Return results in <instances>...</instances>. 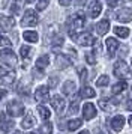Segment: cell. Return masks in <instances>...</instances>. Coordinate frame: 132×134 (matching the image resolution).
<instances>
[{
    "label": "cell",
    "instance_id": "16",
    "mask_svg": "<svg viewBox=\"0 0 132 134\" xmlns=\"http://www.w3.org/2000/svg\"><path fill=\"white\" fill-rule=\"evenodd\" d=\"M102 11V6H101V3L98 2V0H95V2H92L89 5V15L92 17V18H96L99 14H101Z\"/></svg>",
    "mask_w": 132,
    "mask_h": 134
},
{
    "label": "cell",
    "instance_id": "31",
    "mask_svg": "<svg viewBox=\"0 0 132 134\" xmlns=\"http://www.w3.org/2000/svg\"><path fill=\"white\" fill-rule=\"evenodd\" d=\"M108 83H110V77H108V75H101L99 79L96 80V85L99 86V87H102V86H107Z\"/></svg>",
    "mask_w": 132,
    "mask_h": 134
},
{
    "label": "cell",
    "instance_id": "26",
    "mask_svg": "<svg viewBox=\"0 0 132 134\" xmlns=\"http://www.w3.org/2000/svg\"><path fill=\"white\" fill-rule=\"evenodd\" d=\"M38 113H39V116H41L44 121H45V119H50V116H51V111H50L45 105H39V107H38Z\"/></svg>",
    "mask_w": 132,
    "mask_h": 134
},
{
    "label": "cell",
    "instance_id": "27",
    "mask_svg": "<svg viewBox=\"0 0 132 134\" xmlns=\"http://www.w3.org/2000/svg\"><path fill=\"white\" fill-rule=\"evenodd\" d=\"M80 127H81V119H71L68 122V130L69 131H75Z\"/></svg>",
    "mask_w": 132,
    "mask_h": 134
},
{
    "label": "cell",
    "instance_id": "8",
    "mask_svg": "<svg viewBox=\"0 0 132 134\" xmlns=\"http://www.w3.org/2000/svg\"><path fill=\"white\" fill-rule=\"evenodd\" d=\"M77 42L83 47H90V45H95L96 44V39L90 33H81V35H77Z\"/></svg>",
    "mask_w": 132,
    "mask_h": 134
},
{
    "label": "cell",
    "instance_id": "38",
    "mask_svg": "<svg viewBox=\"0 0 132 134\" xmlns=\"http://www.w3.org/2000/svg\"><path fill=\"white\" fill-rule=\"evenodd\" d=\"M59 2H60V5H62V6H69L72 0H59Z\"/></svg>",
    "mask_w": 132,
    "mask_h": 134
},
{
    "label": "cell",
    "instance_id": "17",
    "mask_svg": "<svg viewBox=\"0 0 132 134\" xmlns=\"http://www.w3.org/2000/svg\"><path fill=\"white\" fill-rule=\"evenodd\" d=\"M123 125H125V118H123V116L117 115L111 119V127H113V130H116V131H122Z\"/></svg>",
    "mask_w": 132,
    "mask_h": 134
},
{
    "label": "cell",
    "instance_id": "9",
    "mask_svg": "<svg viewBox=\"0 0 132 134\" xmlns=\"http://www.w3.org/2000/svg\"><path fill=\"white\" fill-rule=\"evenodd\" d=\"M116 18L122 21V23H129L132 20V9L131 8H123V9H120L119 12L116 14Z\"/></svg>",
    "mask_w": 132,
    "mask_h": 134
},
{
    "label": "cell",
    "instance_id": "47",
    "mask_svg": "<svg viewBox=\"0 0 132 134\" xmlns=\"http://www.w3.org/2000/svg\"><path fill=\"white\" fill-rule=\"evenodd\" d=\"M29 134H36V133H29Z\"/></svg>",
    "mask_w": 132,
    "mask_h": 134
},
{
    "label": "cell",
    "instance_id": "28",
    "mask_svg": "<svg viewBox=\"0 0 132 134\" xmlns=\"http://www.w3.org/2000/svg\"><path fill=\"white\" fill-rule=\"evenodd\" d=\"M114 33H116L117 36L128 38L129 36V29H128V27H114Z\"/></svg>",
    "mask_w": 132,
    "mask_h": 134
},
{
    "label": "cell",
    "instance_id": "7",
    "mask_svg": "<svg viewBox=\"0 0 132 134\" xmlns=\"http://www.w3.org/2000/svg\"><path fill=\"white\" fill-rule=\"evenodd\" d=\"M15 26L14 17L9 15H0V32H9Z\"/></svg>",
    "mask_w": 132,
    "mask_h": 134
},
{
    "label": "cell",
    "instance_id": "18",
    "mask_svg": "<svg viewBox=\"0 0 132 134\" xmlns=\"http://www.w3.org/2000/svg\"><path fill=\"white\" fill-rule=\"evenodd\" d=\"M96 32H98V35H105L108 30H110V21L108 20H102L99 21L98 24H96Z\"/></svg>",
    "mask_w": 132,
    "mask_h": 134
},
{
    "label": "cell",
    "instance_id": "12",
    "mask_svg": "<svg viewBox=\"0 0 132 134\" xmlns=\"http://www.w3.org/2000/svg\"><path fill=\"white\" fill-rule=\"evenodd\" d=\"M83 116L86 121H90V119H93L96 116V109L92 103H86L83 105Z\"/></svg>",
    "mask_w": 132,
    "mask_h": 134
},
{
    "label": "cell",
    "instance_id": "15",
    "mask_svg": "<svg viewBox=\"0 0 132 134\" xmlns=\"http://www.w3.org/2000/svg\"><path fill=\"white\" fill-rule=\"evenodd\" d=\"M107 48H108V56L110 57H114V54H116V50L119 48V41L117 39H114V38H108L107 39Z\"/></svg>",
    "mask_w": 132,
    "mask_h": 134
},
{
    "label": "cell",
    "instance_id": "2",
    "mask_svg": "<svg viewBox=\"0 0 132 134\" xmlns=\"http://www.w3.org/2000/svg\"><path fill=\"white\" fill-rule=\"evenodd\" d=\"M0 60H2V63L5 66L15 68V65H17V56H15V53L11 48H5L0 51Z\"/></svg>",
    "mask_w": 132,
    "mask_h": 134
},
{
    "label": "cell",
    "instance_id": "6",
    "mask_svg": "<svg viewBox=\"0 0 132 134\" xmlns=\"http://www.w3.org/2000/svg\"><path fill=\"white\" fill-rule=\"evenodd\" d=\"M35 99L38 103H47L50 99V89L48 86H39L35 92Z\"/></svg>",
    "mask_w": 132,
    "mask_h": 134
},
{
    "label": "cell",
    "instance_id": "43",
    "mask_svg": "<svg viewBox=\"0 0 132 134\" xmlns=\"http://www.w3.org/2000/svg\"><path fill=\"white\" fill-rule=\"evenodd\" d=\"M129 124H131V127H132V116L129 118Z\"/></svg>",
    "mask_w": 132,
    "mask_h": 134
},
{
    "label": "cell",
    "instance_id": "24",
    "mask_svg": "<svg viewBox=\"0 0 132 134\" xmlns=\"http://www.w3.org/2000/svg\"><path fill=\"white\" fill-rule=\"evenodd\" d=\"M80 95L83 98H93L96 95V92L92 87H89V86H84L83 89H81V92H80Z\"/></svg>",
    "mask_w": 132,
    "mask_h": 134
},
{
    "label": "cell",
    "instance_id": "34",
    "mask_svg": "<svg viewBox=\"0 0 132 134\" xmlns=\"http://www.w3.org/2000/svg\"><path fill=\"white\" fill-rule=\"evenodd\" d=\"M47 6H48V0H39L38 5H36V9L38 11H44Z\"/></svg>",
    "mask_w": 132,
    "mask_h": 134
},
{
    "label": "cell",
    "instance_id": "4",
    "mask_svg": "<svg viewBox=\"0 0 132 134\" xmlns=\"http://www.w3.org/2000/svg\"><path fill=\"white\" fill-rule=\"evenodd\" d=\"M6 110H8V115L17 118V116H21L24 113V104L20 99H12V101H9Z\"/></svg>",
    "mask_w": 132,
    "mask_h": 134
},
{
    "label": "cell",
    "instance_id": "42",
    "mask_svg": "<svg viewBox=\"0 0 132 134\" xmlns=\"http://www.w3.org/2000/svg\"><path fill=\"white\" fill-rule=\"evenodd\" d=\"M80 134H90V133H89V131H87V130H84V131H81V133H80Z\"/></svg>",
    "mask_w": 132,
    "mask_h": 134
},
{
    "label": "cell",
    "instance_id": "33",
    "mask_svg": "<svg viewBox=\"0 0 132 134\" xmlns=\"http://www.w3.org/2000/svg\"><path fill=\"white\" fill-rule=\"evenodd\" d=\"M86 60H87V63H90V65H95V63H96L95 54H93L92 51H89V53L86 54Z\"/></svg>",
    "mask_w": 132,
    "mask_h": 134
},
{
    "label": "cell",
    "instance_id": "30",
    "mask_svg": "<svg viewBox=\"0 0 132 134\" xmlns=\"http://www.w3.org/2000/svg\"><path fill=\"white\" fill-rule=\"evenodd\" d=\"M41 134H53V124L51 122H45L41 127Z\"/></svg>",
    "mask_w": 132,
    "mask_h": 134
},
{
    "label": "cell",
    "instance_id": "41",
    "mask_svg": "<svg viewBox=\"0 0 132 134\" xmlns=\"http://www.w3.org/2000/svg\"><path fill=\"white\" fill-rule=\"evenodd\" d=\"M126 107H128V110H129V111H132V99H129V101H128Z\"/></svg>",
    "mask_w": 132,
    "mask_h": 134
},
{
    "label": "cell",
    "instance_id": "10",
    "mask_svg": "<svg viewBox=\"0 0 132 134\" xmlns=\"http://www.w3.org/2000/svg\"><path fill=\"white\" fill-rule=\"evenodd\" d=\"M51 105H53V109L57 111V113H63V110H65V99L60 97V95H54L53 98H51Z\"/></svg>",
    "mask_w": 132,
    "mask_h": 134
},
{
    "label": "cell",
    "instance_id": "44",
    "mask_svg": "<svg viewBox=\"0 0 132 134\" xmlns=\"http://www.w3.org/2000/svg\"><path fill=\"white\" fill-rule=\"evenodd\" d=\"M98 134H108V133H105V131H99Z\"/></svg>",
    "mask_w": 132,
    "mask_h": 134
},
{
    "label": "cell",
    "instance_id": "20",
    "mask_svg": "<svg viewBox=\"0 0 132 134\" xmlns=\"http://www.w3.org/2000/svg\"><path fill=\"white\" fill-rule=\"evenodd\" d=\"M75 83L74 81H65V85H63V93L68 95V97H74L75 95Z\"/></svg>",
    "mask_w": 132,
    "mask_h": 134
},
{
    "label": "cell",
    "instance_id": "35",
    "mask_svg": "<svg viewBox=\"0 0 132 134\" xmlns=\"http://www.w3.org/2000/svg\"><path fill=\"white\" fill-rule=\"evenodd\" d=\"M0 45H2V47H11V41L6 36H2V35H0Z\"/></svg>",
    "mask_w": 132,
    "mask_h": 134
},
{
    "label": "cell",
    "instance_id": "39",
    "mask_svg": "<svg viewBox=\"0 0 132 134\" xmlns=\"http://www.w3.org/2000/svg\"><path fill=\"white\" fill-rule=\"evenodd\" d=\"M57 81H59V79H56V77H53V79H51V81H50V87H53V86L56 85Z\"/></svg>",
    "mask_w": 132,
    "mask_h": 134
},
{
    "label": "cell",
    "instance_id": "14",
    "mask_svg": "<svg viewBox=\"0 0 132 134\" xmlns=\"http://www.w3.org/2000/svg\"><path fill=\"white\" fill-rule=\"evenodd\" d=\"M56 66L59 69H65V68L71 66V59L65 54H57L56 56Z\"/></svg>",
    "mask_w": 132,
    "mask_h": 134
},
{
    "label": "cell",
    "instance_id": "1",
    "mask_svg": "<svg viewBox=\"0 0 132 134\" xmlns=\"http://www.w3.org/2000/svg\"><path fill=\"white\" fill-rule=\"evenodd\" d=\"M84 23H86V17L83 12H77L71 20V24H69V35L72 38H77V33L83 29Z\"/></svg>",
    "mask_w": 132,
    "mask_h": 134
},
{
    "label": "cell",
    "instance_id": "29",
    "mask_svg": "<svg viewBox=\"0 0 132 134\" xmlns=\"http://www.w3.org/2000/svg\"><path fill=\"white\" fill-rule=\"evenodd\" d=\"M98 104H99V107H101L104 111H111V110H113V104L110 103L108 99H99Z\"/></svg>",
    "mask_w": 132,
    "mask_h": 134
},
{
    "label": "cell",
    "instance_id": "22",
    "mask_svg": "<svg viewBox=\"0 0 132 134\" xmlns=\"http://www.w3.org/2000/svg\"><path fill=\"white\" fill-rule=\"evenodd\" d=\"M20 54H21V57H23L24 60H27V59H30V57H32V54H33V50L30 48L29 45H23V47L20 48Z\"/></svg>",
    "mask_w": 132,
    "mask_h": 134
},
{
    "label": "cell",
    "instance_id": "11",
    "mask_svg": "<svg viewBox=\"0 0 132 134\" xmlns=\"http://www.w3.org/2000/svg\"><path fill=\"white\" fill-rule=\"evenodd\" d=\"M14 125H15V122L8 119L5 113H0V130L3 133H9V130H12Z\"/></svg>",
    "mask_w": 132,
    "mask_h": 134
},
{
    "label": "cell",
    "instance_id": "45",
    "mask_svg": "<svg viewBox=\"0 0 132 134\" xmlns=\"http://www.w3.org/2000/svg\"><path fill=\"white\" fill-rule=\"evenodd\" d=\"M26 2H27V3H33V0H26Z\"/></svg>",
    "mask_w": 132,
    "mask_h": 134
},
{
    "label": "cell",
    "instance_id": "5",
    "mask_svg": "<svg viewBox=\"0 0 132 134\" xmlns=\"http://www.w3.org/2000/svg\"><path fill=\"white\" fill-rule=\"evenodd\" d=\"M36 24H38V14L33 9H27L26 14L23 15L21 26H24V27H35Z\"/></svg>",
    "mask_w": 132,
    "mask_h": 134
},
{
    "label": "cell",
    "instance_id": "40",
    "mask_svg": "<svg viewBox=\"0 0 132 134\" xmlns=\"http://www.w3.org/2000/svg\"><path fill=\"white\" fill-rule=\"evenodd\" d=\"M6 95H8V92H6L5 89H0V99H2V98H5Z\"/></svg>",
    "mask_w": 132,
    "mask_h": 134
},
{
    "label": "cell",
    "instance_id": "36",
    "mask_svg": "<svg viewBox=\"0 0 132 134\" xmlns=\"http://www.w3.org/2000/svg\"><path fill=\"white\" fill-rule=\"evenodd\" d=\"M78 110V101L77 99H72V104H71V113H77Z\"/></svg>",
    "mask_w": 132,
    "mask_h": 134
},
{
    "label": "cell",
    "instance_id": "19",
    "mask_svg": "<svg viewBox=\"0 0 132 134\" xmlns=\"http://www.w3.org/2000/svg\"><path fill=\"white\" fill-rule=\"evenodd\" d=\"M35 124H36L35 116L32 115V113H27V116H26L23 119V122H21V127H23L24 130H29V128L35 127Z\"/></svg>",
    "mask_w": 132,
    "mask_h": 134
},
{
    "label": "cell",
    "instance_id": "37",
    "mask_svg": "<svg viewBox=\"0 0 132 134\" xmlns=\"http://www.w3.org/2000/svg\"><path fill=\"white\" fill-rule=\"evenodd\" d=\"M80 79H81L83 83L87 80V71H86V69H81V71H80Z\"/></svg>",
    "mask_w": 132,
    "mask_h": 134
},
{
    "label": "cell",
    "instance_id": "46",
    "mask_svg": "<svg viewBox=\"0 0 132 134\" xmlns=\"http://www.w3.org/2000/svg\"><path fill=\"white\" fill-rule=\"evenodd\" d=\"M14 134H21V133H20V131H15V133H14Z\"/></svg>",
    "mask_w": 132,
    "mask_h": 134
},
{
    "label": "cell",
    "instance_id": "13",
    "mask_svg": "<svg viewBox=\"0 0 132 134\" xmlns=\"http://www.w3.org/2000/svg\"><path fill=\"white\" fill-rule=\"evenodd\" d=\"M15 81V72L14 71H6L0 75V85L3 86H11Z\"/></svg>",
    "mask_w": 132,
    "mask_h": 134
},
{
    "label": "cell",
    "instance_id": "23",
    "mask_svg": "<svg viewBox=\"0 0 132 134\" xmlns=\"http://www.w3.org/2000/svg\"><path fill=\"white\" fill-rule=\"evenodd\" d=\"M48 63H50V57H48V56H41V57L36 60V68H38V69H44V68L48 66Z\"/></svg>",
    "mask_w": 132,
    "mask_h": 134
},
{
    "label": "cell",
    "instance_id": "3",
    "mask_svg": "<svg viewBox=\"0 0 132 134\" xmlns=\"http://www.w3.org/2000/svg\"><path fill=\"white\" fill-rule=\"evenodd\" d=\"M113 72L116 77H119V79H128L129 75H131V69H129V66H128V63H126L125 60H117L116 63H114V69Z\"/></svg>",
    "mask_w": 132,
    "mask_h": 134
},
{
    "label": "cell",
    "instance_id": "32",
    "mask_svg": "<svg viewBox=\"0 0 132 134\" xmlns=\"http://www.w3.org/2000/svg\"><path fill=\"white\" fill-rule=\"evenodd\" d=\"M51 45H53L54 48H56V47H62V45H63V36H54L53 38V41H51Z\"/></svg>",
    "mask_w": 132,
    "mask_h": 134
},
{
    "label": "cell",
    "instance_id": "25",
    "mask_svg": "<svg viewBox=\"0 0 132 134\" xmlns=\"http://www.w3.org/2000/svg\"><path fill=\"white\" fill-rule=\"evenodd\" d=\"M126 87H128L126 81H119V83H116V85H114V87H113V91H111V92H113L114 95H117V93H122Z\"/></svg>",
    "mask_w": 132,
    "mask_h": 134
},
{
    "label": "cell",
    "instance_id": "21",
    "mask_svg": "<svg viewBox=\"0 0 132 134\" xmlns=\"http://www.w3.org/2000/svg\"><path fill=\"white\" fill-rule=\"evenodd\" d=\"M23 38L27 41V42H38V33L36 32H33V30H26L23 33Z\"/></svg>",
    "mask_w": 132,
    "mask_h": 134
}]
</instances>
